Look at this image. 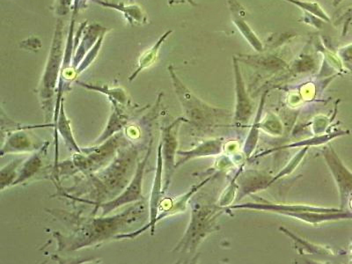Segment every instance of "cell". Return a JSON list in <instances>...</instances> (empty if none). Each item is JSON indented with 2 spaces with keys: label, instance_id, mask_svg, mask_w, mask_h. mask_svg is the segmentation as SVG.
<instances>
[{
  "label": "cell",
  "instance_id": "1",
  "mask_svg": "<svg viewBox=\"0 0 352 264\" xmlns=\"http://www.w3.org/2000/svg\"><path fill=\"white\" fill-rule=\"evenodd\" d=\"M48 212L67 226L69 232H52L58 252H74L83 248L98 247L118 235L133 232L149 219V204L146 198L131 204L121 213L113 216H84L82 210L74 212L49 209Z\"/></svg>",
  "mask_w": 352,
  "mask_h": 264
},
{
  "label": "cell",
  "instance_id": "2",
  "mask_svg": "<svg viewBox=\"0 0 352 264\" xmlns=\"http://www.w3.org/2000/svg\"><path fill=\"white\" fill-rule=\"evenodd\" d=\"M153 138V137H152ZM152 138L122 146L116 158L102 170L86 177L74 179L72 187L56 186V197H64L74 204L93 206V215L100 204L118 197L130 184L136 173L140 153L148 148Z\"/></svg>",
  "mask_w": 352,
  "mask_h": 264
},
{
  "label": "cell",
  "instance_id": "3",
  "mask_svg": "<svg viewBox=\"0 0 352 264\" xmlns=\"http://www.w3.org/2000/svg\"><path fill=\"white\" fill-rule=\"evenodd\" d=\"M128 143L130 141L125 138L124 131H121L102 144L81 147L82 152L75 153L71 158L58 163L50 180L56 186L61 185L65 179L86 177L102 170L116 158L121 147Z\"/></svg>",
  "mask_w": 352,
  "mask_h": 264
},
{
  "label": "cell",
  "instance_id": "4",
  "mask_svg": "<svg viewBox=\"0 0 352 264\" xmlns=\"http://www.w3.org/2000/svg\"><path fill=\"white\" fill-rule=\"evenodd\" d=\"M168 72L184 118L198 135H203L230 121L232 116L230 110L217 108L198 98L182 82L173 65L168 66Z\"/></svg>",
  "mask_w": 352,
  "mask_h": 264
},
{
  "label": "cell",
  "instance_id": "5",
  "mask_svg": "<svg viewBox=\"0 0 352 264\" xmlns=\"http://www.w3.org/2000/svg\"><path fill=\"white\" fill-rule=\"evenodd\" d=\"M196 196V195H195ZM193 197L190 201V221L173 253L194 254L209 234L219 230L218 219L228 208L212 204L203 198Z\"/></svg>",
  "mask_w": 352,
  "mask_h": 264
},
{
  "label": "cell",
  "instance_id": "6",
  "mask_svg": "<svg viewBox=\"0 0 352 264\" xmlns=\"http://www.w3.org/2000/svg\"><path fill=\"white\" fill-rule=\"evenodd\" d=\"M153 144V138L150 141L148 148L146 151V154H144L143 159H140V162H138L136 173H135L130 184L115 199L100 204L93 216L98 215L99 210H100V216L109 215V213L120 208V207L125 206V204H135L146 198L143 196L144 176L151 153H152Z\"/></svg>",
  "mask_w": 352,
  "mask_h": 264
},
{
  "label": "cell",
  "instance_id": "7",
  "mask_svg": "<svg viewBox=\"0 0 352 264\" xmlns=\"http://www.w3.org/2000/svg\"><path fill=\"white\" fill-rule=\"evenodd\" d=\"M182 124H188L184 116L175 119L170 124L160 127V140L163 160V194H166L170 186L173 176L176 170V155L178 152V133Z\"/></svg>",
  "mask_w": 352,
  "mask_h": 264
},
{
  "label": "cell",
  "instance_id": "8",
  "mask_svg": "<svg viewBox=\"0 0 352 264\" xmlns=\"http://www.w3.org/2000/svg\"><path fill=\"white\" fill-rule=\"evenodd\" d=\"M322 153L338 185L340 209L347 210L348 204L352 198V173L342 163L331 144L323 147Z\"/></svg>",
  "mask_w": 352,
  "mask_h": 264
},
{
  "label": "cell",
  "instance_id": "9",
  "mask_svg": "<svg viewBox=\"0 0 352 264\" xmlns=\"http://www.w3.org/2000/svg\"><path fill=\"white\" fill-rule=\"evenodd\" d=\"M50 141H45L42 148L31 154L28 158L25 159L19 169V174L14 186L27 184L31 181L36 180L37 177L50 178V175L47 174V171L52 170L48 169L47 166V158H48Z\"/></svg>",
  "mask_w": 352,
  "mask_h": 264
},
{
  "label": "cell",
  "instance_id": "10",
  "mask_svg": "<svg viewBox=\"0 0 352 264\" xmlns=\"http://www.w3.org/2000/svg\"><path fill=\"white\" fill-rule=\"evenodd\" d=\"M33 130H19L8 132L2 138L3 144L0 156L9 154L33 153L40 150L45 141L30 134Z\"/></svg>",
  "mask_w": 352,
  "mask_h": 264
},
{
  "label": "cell",
  "instance_id": "11",
  "mask_svg": "<svg viewBox=\"0 0 352 264\" xmlns=\"http://www.w3.org/2000/svg\"><path fill=\"white\" fill-rule=\"evenodd\" d=\"M256 203H246L236 204V206H230L228 209H248L263 210V212L278 213V214L286 215L287 213L297 212H338L341 209L336 208H323V207H317L312 206H305V204H283L270 202L259 197H254Z\"/></svg>",
  "mask_w": 352,
  "mask_h": 264
},
{
  "label": "cell",
  "instance_id": "12",
  "mask_svg": "<svg viewBox=\"0 0 352 264\" xmlns=\"http://www.w3.org/2000/svg\"><path fill=\"white\" fill-rule=\"evenodd\" d=\"M235 80V94H236V105L234 114V121L239 125L247 124L254 115V105L248 96L246 86L241 72L240 65L236 58H232Z\"/></svg>",
  "mask_w": 352,
  "mask_h": 264
},
{
  "label": "cell",
  "instance_id": "13",
  "mask_svg": "<svg viewBox=\"0 0 352 264\" xmlns=\"http://www.w3.org/2000/svg\"><path fill=\"white\" fill-rule=\"evenodd\" d=\"M212 175L204 179L200 184L194 185L190 188L186 193L182 195L180 197L175 198L164 197L162 198L158 209V215L155 219V226L162 220L168 218V217L179 214V213L184 212L187 209V206L190 204L191 198L196 195L198 191L202 188L204 185L208 184L212 180Z\"/></svg>",
  "mask_w": 352,
  "mask_h": 264
},
{
  "label": "cell",
  "instance_id": "14",
  "mask_svg": "<svg viewBox=\"0 0 352 264\" xmlns=\"http://www.w3.org/2000/svg\"><path fill=\"white\" fill-rule=\"evenodd\" d=\"M110 102L112 105L111 114H110L104 131L94 141V144L105 142L109 138L124 131V128L131 122V108L129 107L130 105H122L116 102V100H110Z\"/></svg>",
  "mask_w": 352,
  "mask_h": 264
},
{
  "label": "cell",
  "instance_id": "15",
  "mask_svg": "<svg viewBox=\"0 0 352 264\" xmlns=\"http://www.w3.org/2000/svg\"><path fill=\"white\" fill-rule=\"evenodd\" d=\"M58 134L64 140L65 146L68 151L75 153H81L82 152V149H81L80 146H78V144L76 142V140L74 136V132H72V126H71V120L68 118V116H66V113L65 111L64 102H62L60 111H59V115L58 118V121H56L55 124L54 128V140L56 143V155L54 164H53V170L56 168L59 162H58Z\"/></svg>",
  "mask_w": 352,
  "mask_h": 264
},
{
  "label": "cell",
  "instance_id": "16",
  "mask_svg": "<svg viewBox=\"0 0 352 264\" xmlns=\"http://www.w3.org/2000/svg\"><path fill=\"white\" fill-rule=\"evenodd\" d=\"M223 144H224L223 138H213V140L204 141L203 143L198 144L193 149L178 150L177 155L180 156L181 158L178 162H176V169L180 168L182 165L186 164L190 160L219 155L222 153L223 148H224Z\"/></svg>",
  "mask_w": 352,
  "mask_h": 264
},
{
  "label": "cell",
  "instance_id": "17",
  "mask_svg": "<svg viewBox=\"0 0 352 264\" xmlns=\"http://www.w3.org/2000/svg\"><path fill=\"white\" fill-rule=\"evenodd\" d=\"M228 2L232 14V22L235 26L256 52H263V43L244 21V15H241V14H244V11L240 3L237 0H228Z\"/></svg>",
  "mask_w": 352,
  "mask_h": 264
},
{
  "label": "cell",
  "instance_id": "18",
  "mask_svg": "<svg viewBox=\"0 0 352 264\" xmlns=\"http://www.w3.org/2000/svg\"><path fill=\"white\" fill-rule=\"evenodd\" d=\"M279 230L283 232V234L290 237L292 240H294L295 248H296L298 252L300 254H332L331 251H330L329 248L319 246V245L310 243V242L297 236V235H295L294 232L289 231L288 229L283 228V226L279 228Z\"/></svg>",
  "mask_w": 352,
  "mask_h": 264
},
{
  "label": "cell",
  "instance_id": "19",
  "mask_svg": "<svg viewBox=\"0 0 352 264\" xmlns=\"http://www.w3.org/2000/svg\"><path fill=\"white\" fill-rule=\"evenodd\" d=\"M24 158L12 160L8 165L3 166L0 170V190L4 191L6 188L14 187V184L18 177L19 169Z\"/></svg>",
  "mask_w": 352,
  "mask_h": 264
},
{
  "label": "cell",
  "instance_id": "20",
  "mask_svg": "<svg viewBox=\"0 0 352 264\" xmlns=\"http://www.w3.org/2000/svg\"><path fill=\"white\" fill-rule=\"evenodd\" d=\"M0 121H1V137H4L8 132L19 131V130H37V129L43 128H55L54 124H24L20 122H15L12 119L9 118L4 112H1L0 116Z\"/></svg>",
  "mask_w": 352,
  "mask_h": 264
},
{
  "label": "cell",
  "instance_id": "21",
  "mask_svg": "<svg viewBox=\"0 0 352 264\" xmlns=\"http://www.w3.org/2000/svg\"><path fill=\"white\" fill-rule=\"evenodd\" d=\"M266 94L263 96L258 111H257L256 120L254 122L253 126L251 127L250 135H248L246 144H245L244 153L247 157H250L251 153H253L254 147L256 146L257 140H258L259 129L261 128V116H262L263 103L264 100H265Z\"/></svg>",
  "mask_w": 352,
  "mask_h": 264
},
{
  "label": "cell",
  "instance_id": "22",
  "mask_svg": "<svg viewBox=\"0 0 352 264\" xmlns=\"http://www.w3.org/2000/svg\"><path fill=\"white\" fill-rule=\"evenodd\" d=\"M171 32L172 31H168V33L165 34L152 50H150L149 52H146V54L142 56V58H140V63H138L137 71L133 72L130 78H129L130 81L135 80L141 71L144 70V68L149 67V66L153 64L154 60L156 59L157 53L159 52L160 44L163 43V41H164L166 37L168 36V34Z\"/></svg>",
  "mask_w": 352,
  "mask_h": 264
},
{
  "label": "cell",
  "instance_id": "23",
  "mask_svg": "<svg viewBox=\"0 0 352 264\" xmlns=\"http://www.w3.org/2000/svg\"><path fill=\"white\" fill-rule=\"evenodd\" d=\"M285 1L298 6V8L303 9L304 11L312 14L314 16L322 19V21H330V18L317 3L304 2L300 1V0H285Z\"/></svg>",
  "mask_w": 352,
  "mask_h": 264
},
{
  "label": "cell",
  "instance_id": "24",
  "mask_svg": "<svg viewBox=\"0 0 352 264\" xmlns=\"http://www.w3.org/2000/svg\"><path fill=\"white\" fill-rule=\"evenodd\" d=\"M261 128L272 135H278L279 136L283 133L281 122L273 114H269L268 118L263 122H261Z\"/></svg>",
  "mask_w": 352,
  "mask_h": 264
},
{
  "label": "cell",
  "instance_id": "25",
  "mask_svg": "<svg viewBox=\"0 0 352 264\" xmlns=\"http://www.w3.org/2000/svg\"><path fill=\"white\" fill-rule=\"evenodd\" d=\"M338 54L342 59V64L351 72L352 76V44L339 50Z\"/></svg>",
  "mask_w": 352,
  "mask_h": 264
},
{
  "label": "cell",
  "instance_id": "26",
  "mask_svg": "<svg viewBox=\"0 0 352 264\" xmlns=\"http://www.w3.org/2000/svg\"><path fill=\"white\" fill-rule=\"evenodd\" d=\"M188 3V4H190L193 6H197L198 5L197 3H195L193 0H169L168 4L172 6L175 4H181V3Z\"/></svg>",
  "mask_w": 352,
  "mask_h": 264
},
{
  "label": "cell",
  "instance_id": "27",
  "mask_svg": "<svg viewBox=\"0 0 352 264\" xmlns=\"http://www.w3.org/2000/svg\"><path fill=\"white\" fill-rule=\"evenodd\" d=\"M351 263H352V245H351Z\"/></svg>",
  "mask_w": 352,
  "mask_h": 264
}]
</instances>
